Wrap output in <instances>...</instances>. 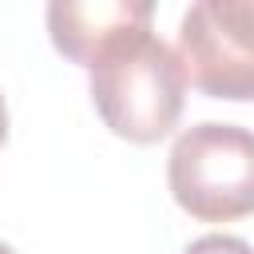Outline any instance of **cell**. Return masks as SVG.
<instances>
[{
	"mask_svg": "<svg viewBox=\"0 0 254 254\" xmlns=\"http://www.w3.org/2000/svg\"><path fill=\"white\" fill-rule=\"evenodd\" d=\"M87 91L103 127L127 143H159L179 127L187 103V67L159 36H135L87 67Z\"/></svg>",
	"mask_w": 254,
	"mask_h": 254,
	"instance_id": "6da1fadb",
	"label": "cell"
},
{
	"mask_svg": "<svg viewBox=\"0 0 254 254\" xmlns=\"http://www.w3.org/2000/svg\"><path fill=\"white\" fill-rule=\"evenodd\" d=\"M175 202L198 222H234L254 214V131L238 123L187 127L167 159Z\"/></svg>",
	"mask_w": 254,
	"mask_h": 254,
	"instance_id": "7a4b0ae2",
	"label": "cell"
},
{
	"mask_svg": "<svg viewBox=\"0 0 254 254\" xmlns=\"http://www.w3.org/2000/svg\"><path fill=\"white\" fill-rule=\"evenodd\" d=\"M175 52L202 95L254 99V0H194Z\"/></svg>",
	"mask_w": 254,
	"mask_h": 254,
	"instance_id": "3957f363",
	"label": "cell"
},
{
	"mask_svg": "<svg viewBox=\"0 0 254 254\" xmlns=\"http://www.w3.org/2000/svg\"><path fill=\"white\" fill-rule=\"evenodd\" d=\"M151 16L155 0H48V36L64 60L95 67L119 44L147 36Z\"/></svg>",
	"mask_w": 254,
	"mask_h": 254,
	"instance_id": "277c9868",
	"label": "cell"
},
{
	"mask_svg": "<svg viewBox=\"0 0 254 254\" xmlns=\"http://www.w3.org/2000/svg\"><path fill=\"white\" fill-rule=\"evenodd\" d=\"M183 254H254V246L246 238H234V234H202Z\"/></svg>",
	"mask_w": 254,
	"mask_h": 254,
	"instance_id": "5b68a950",
	"label": "cell"
},
{
	"mask_svg": "<svg viewBox=\"0 0 254 254\" xmlns=\"http://www.w3.org/2000/svg\"><path fill=\"white\" fill-rule=\"evenodd\" d=\"M8 139V107H4V95H0V147Z\"/></svg>",
	"mask_w": 254,
	"mask_h": 254,
	"instance_id": "8992f818",
	"label": "cell"
},
{
	"mask_svg": "<svg viewBox=\"0 0 254 254\" xmlns=\"http://www.w3.org/2000/svg\"><path fill=\"white\" fill-rule=\"evenodd\" d=\"M0 254H16V250H12V246H8V242H0Z\"/></svg>",
	"mask_w": 254,
	"mask_h": 254,
	"instance_id": "52a82bcc",
	"label": "cell"
}]
</instances>
